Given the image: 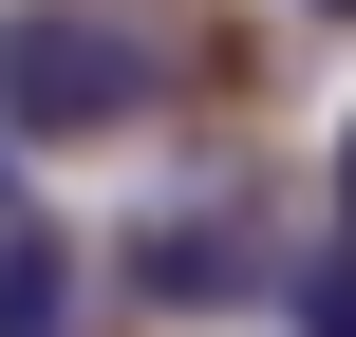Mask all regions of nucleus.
Instances as JSON below:
<instances>
[{
  "mask_svg": "<svg viewBox=\"0 0 356 337\" xmlns=\"http://www.w3.org/2000/svg\"><path fill=\"white\" fill-rule=\"evenodd\" d=\"M282 319L300 337H356V225L338 244H282Z\"/></svg>",
  "mask_w": 356,
  "mask_h": 337,
  "instance_id": "20e7f679",
  "label": "nucleus"
},
{
  "mask_svg": "<svg viewBox=\"0 0 356 337\" xmlns=\"http://www.w3.org/2000/svg\"><path fill=\"white\" fill-rule=\"evenodd\" d=\"M75 319H94V263H75V225L19 188V206H0V337H75Z\"/></svg>",
  "mask_w": 356,
  "mask_h": 337,
  "instance_id": "7ed1b4c3",
  "label": "nucleus"
},
{
  "mask_svg": "<svg viewBox=\"0 0 356 337\" xmlns=\"http://www.w3.org/2000/svg\"><path fill=\"white\" fill-rule=\"evenodd\" d=\"M113 300L131 319H282V225L244 188H188V206L113 225Z\"/></svg>",
  "mask_w": 356,
  "mask_h": 337,
  "instance_id": "f03ea898",
  "label": "nucleus"
},
{
  "mask_svg": "<svg viewBox=\"0 0 356 337\" xmlns=\"http://www.w3.org/2000/svg\"><path fill=\"white\" fill-rule=\"evenodd\" d=\"M282 19H300V38H356V0H282Z\"/></svg>",
  "mask_w": 356,
  "mask_h": 337,
  "instance_id": "39448f33",
  "label": "nucleus"
},
{
  "mask_svg": "<svg viewBox=\"0 0 356 337\" xmlns=\"http://www.w3.org/2000/svg\"><path fill=\"white\" fill-rule=\"evenodd\" d=\"M338 206H356V131H338Z\"/></svg>",
  "mask_w": 356,
  "mask_h": 337,
  "instance_id": "423d86ee",
  "label": "nucleus"
},
{
  "mask_svg": "<svg viewBox=\"0 0 356 337\" xmlns=\"http://www.w3.org/2000/svg\"><path fill=\"white\" fill-rule=\"evenodd\" d=\"M150 94H169V56H150L131 19H94V0H19V19H0V131H19V150L131 131Z\"/></svg>",
  "mask_w": 356,
  "mask_h": 337,
  "instance_id": "f257e3e1",
  "label": "nucleus"
}]
</instances>
